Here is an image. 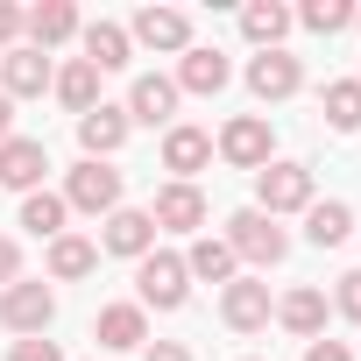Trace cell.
Masks as SVG:
<instances>
[{
    "instance_id": "8",
    "label": "cell",
    "mask_w": 361,
    "mask_h": 361,
    "mask_svg": "<svg viewBox=\"0 0 361 361\" xmlns=\"http://www.w3.org/2000/svg\"><path fill=\"white\" fill-rule=\"evenodd\" d=\"M99 248H106V255H128V262H142V255L156 248V220H149L142 206H121V213H106V227H99Z\"/></svg>"
},
{
    "instance_id": "21",
    "label": "cell",
    "mask_w": 361,
    "mask_h": 361,
    "mask_svg": "<svg viewBox=\"0 0 361 361\" xmlns=\"http://www.w3.org/2000/svg\"><path fill=\"white\" fill-rule=\"evenodd\" d=\"M347 234H354V213H347L340 199H326V206L312 199V206H305V241H312V248H340Z\"/></svg>"
},
{
    "instance_id": "13",
    "label": "cell",
    "mask_w": 361,
    "mask_h": 361,
    "mask_svg": "<svg viewBox=\"0 0 361 361\" xmlns=\"http://www.w3.org/2000/svg\"><path fill=\"white\" fill-rule=\"evenodd\" d=\"M22 36H29V50H57V43L78 36V8L71 0H36V8L22 15Z\"/></svg>"
},
{
    "instance_id": "4",
    "label": "cell",
    "mask_w": 361,
    "mask_h": 361,
    "mask_svg": "<svg viewBox=\"0 0 361 361\" xmlns=\"http://www.w3.org/2000/svg\"><path fill=\"white\" fill-rule=\"evenodd\" d=\"M64 206H71V213H92V220L121 213V170H106V163H78V170L64 177Z\"/></svg>"
},
{
    "instance_id": "2",
    "label": "cell",
    "mask_w": 361,
    "mask_h": 361,
    "mask_svg": "<svg viewBox=\"0 0 361 361\" xmlns=\"http://www.w3.org/2000/svg\"><path fill=\"white\" fill-rule=\"evenodd\" d=\"M135 290H142V312L156 305V312H177L192 298V269H185V255H163V248H149L142 262H135Z\"/></svg>"
},
{
    "instance_id": "26",
    "label": "cell",
    "mask_w": 361,
    "mask_h": 361,
    "mask_svg": "<svg viewBox=\"0 0 361 361\" xmlns=\"http://www.w3.org/2000/svg\"><path fill=\"white\" fill-rule=\"evenodd\" d=\"M57 99H64L71 114H92V106H99V71H92L85 57L64 64V71H57Z\"/></svg>"
},
{
    "instance_id": "9",
    "label": "cell",
    "mask_w": 361,
    "mask_h": 361,
    "mask_svg": "<svg viewBox=\"0 0 361 361\" xmlns=\"http://www.w3.org/2000/svg\"><path fill=\"white\" fill-rule=\"evenodd\" d=\"M43 85H57V71H50V57H43V50L15 43L8 57H0V92H8V99H36Z\"/></svg>"
},
{
    "instance_id": "32",
    "label": "cell",
    "mask_w": 361,
    "mask_h": 361,
    "mask_svg": "<svg viewBox=\"0 0 361 361\" xmlns=\"http://www.w3.org/2000/svg\"><path fill=\"white\" fill-rule=\"evenodd\" d=\"M333 305H340V312H347V319L361 326V269H354V276H340V290H333Z\"/></svg>"
},
{
    "instance_id": "20",
    "label": "cell",
    "mask_w": 361,
    "mask_h": 361,
    "mask_svg": "<svg viewBox=\"0 0 361 361\" xmlns=\"http://www.w3.org/2000/svg\"><path fill=\"white\" fill-rule=\"evenodd\" d=\"M128 50H135V43H128L121 22H85V64H92V71H121Z\"/></svg>"
},
{
    "instance_id": "29",
    "label": "cell",
    "mask_w": 361,
    "mask_h": 361,
    "mask_svg": "<svg viewBox=\"0 0 361 361\" xmlns=\"http://www.w3.org/2000/svg\"><path fill=\"white\" fill-rule=\"evenodd\" d=\"M298 22H305L312 36H340V29L354 22V8H347V0H305V8H298Z\"/></svg>"
},
{
    "instance_id": "14",
    "label": "cell",
    "mask_w": 361,
    "mask_h": 361,
    "mask_svg": "<svg viewBox=\"0 0 361 361\" xmlns=\"http://www.w3.org/2000/svg\"><path fill=\"white\" fill-rule=\"evenodd\" d=\"M298 85H305V64H298L290 50H262V57L248 64V92H255V99H290Z\"/></svg>"
},
{
    "instance_id": "6",
    "label": "cell",
    "mask_w": 361,
    "mask_h": 361,
    "mask_svg": "<svg viewBox=\"0 0 361 361\" xmlns=\"http://www.w3.org/2000/svg\"><path fill=\"white\" fill-rule=\"evenodd\" d=\"M50 319H57V298H50V283H8V290H0V326H8V333L36 340Z\"/></svg>"
},
{
    "instance_id": "12",
    "label": "cell",
    "mask_w": 361,
    "mask_h": 361,
    "mask_svg": "<svg viewBox=\"0 0 361 361\" xmlns=\"http://www.w3.org/2000/svg\"><path fill=\"white\" fill-rule=\"evenodd\" d=\"M128 43H149V50H192V15L185 8H142Z\"/></svg>"
},
{
    "instance_id": "33",
    "label": "cell",
    "mask_w": 361,
    "mask_h": 361,
    "mask_svg": "<svg viewBox=\"0 0 361 361\" xmlns=\"http://www.w3.org/2000/svg\"><path fill=\"white\" fill-rule=\"evenodd\" d=\"M8 283H22V248L0 234V290H8Z\"/></svg>"
},
{
    "instance_id": "22",
    "label": "cell",
    "mask_w": 361,
    "mask_h": 361,
    "mask_svg": "<svg viewBox=\"0 0 361 361\" xmlns=\"http://www.w3.org/2000/svg\"><path fill=\"white\" fill-rule=\"evenodd\" d=\"M92 262H99V241H85V234H57V241H50V276H57V283L92 276Z\"/></svg>"
},
{
    "instance_id": "1",
    "label": "cell",
    "mask_w": 361,
    "mask_h": 361,
    "mask_svg": "<svg viewBox=\"0 0 361 361\" xmlns=\"http://www.w3.org/2000/svg\"><path fill=\"white\" fill-rule=\"evenodd\" d=\"M227 248H234V262H255V269H276L283 255H290V234L269 220V213H255V206H241L234 220H227V234H220Z\"/></svg>"
},
{
    "instance_id": "35",
    "label": "cell",
    "mask_w": 361,
    "mask_h": 361,
    "mask_svg": "<svg viewBox=\"0 0 361 361\" xmlns=\"http://www.w3.org/2000/svg\"><path fill=\"white\" fill-rule=\"evenodd\" d=\"M142 361H192V347H177V340H156V347H142Z\"/></svg>"
},
{
    "instance_id": "17",
    "label": "cell",
    "mask_w": 361,
    "mask_h": 361,
    "mask_svg": "<svg viewBox=\"0 0 361 361\" xmlns=\"http://www.w3.org/2000/svg\"><path fill=\"white\" fill-rule=\"evenodd\" d=\"M170 114H177V78H163V71H142V78H135V92H128V128H135V121L163 128Z\"/></svg>"
},
{
    "instance_id": "30",
    "label": "cell",
    "mask_w": 361,
    "mask_h": 361,
    "mask_svg": "<svg viewBox=\"0 0 361 361\" xmlns=\"http://www.w3.org/2000/svg\"><path fill=\"white\" fill-rule=\"evenodd\" d=\"M305 361H354V347H347V340H326V333H319V340H305Z\"/></svg>"
},
{
    "instance_id": "5",
    "label": "cell",
    "mask_w": 361,
    "mask_h": 361,
    "mask_svg": "<svg viewBox=\"0 0 361 361\" xmlns=\"http://www.w3.org/2000/svg\"><path fill=\"white\" fill-rule=\"evenodd\" d=\"M269 149H276V135H269L262 114H234V121L220 128V156H227L234 170H269V163H276Z\"/></svg>"
},
{
    "instance_id": "10",
    "label": "cell",
    "mask_w": 361,
    "mask_h": 361,
    "mask_svg": "<svg viewBox=\"0 0 361 361\" xmlns=\"http://www.w3.org/2000/svg\"><path fill=\"white\" fill-rule=\"evenodd\" d=\"M128 142V106H92V114H78V149H85V163H106L114 149Z\"/></svg>"
},
{
    "instance_id": "11",
    "label": "cell",
    "mask_w": 361,
    "mask_h": 361,
    "mask_svg": "<svg viewBox=\"0 0 361 361\" xmlns=\"http://www.w3.org/2000/svg\"><path fill=\"white\" fill-rule=\"evenodd\" d=\"M149 220L170 227V234H199V227H206V192H199V185H163L156 206H149Z\"/></svg>"
},
{
    "instance_id": "27",
    "label": "cell",
    "mask_w": 361,
    "mask_h": 361,
    "mask_svg": "<svg viewBox=\"0 0 361 361\" xmlns=\"http://www.w3.org/2000/svg\"><path fill=\"white\" fill-rule=\"evenodd\" d=\"M64 213H71V206H64L57 192H29V199H22V227H29V234H43V241H57V234H64Z\"/></svg>"
},
{
    "instance_id": "24",
    "label": "cell",
    "mask_w": 361,
    "mask_h": 361,
    "mask_svg": "<svg viewBox=\"0 0 361 361\" xmlns=\"http://www.w3.org/2000/svg\"><path fill=\"white\" fill-rule=\"evenodd\" d=\"M185 269H192L199 283H234V248H227V241H213V234H199V241H192V255H185Z\"/></svg>"
},
{
    "instance_id": "28",
    "label": "cell",
    "mask_w": 361,
    "mask_h": 361,
    "mask_svg": "<svg viewBox=\"0 0 361 361\" xmlns=\"http://www.w3.org/2000/svg\"><path fill=\"white\" fill-rule=\"evenodd\" d=\"M319 106H326V121H333L340 135H354V128H361V85H354V78L326 85V99H319Z\"/></svg>"
},
{
    "instance_id": "37",
    "label": "cell",
    "mask_w": 361,
    "mask_h": 361,
    "mask_svg": "<svg viewBox=\"0 0 361 361\" xmlns=\"http://www.w3.org/2000/svg\"><path fill=\"white\" fill-rule=\"evenodd\" d=\"M354 22H361V8H354Z\"/></svg>"
},
{
    "instance_id": "19",
    "label": "cell",
    "mask_w": 361,
    "mask_h": 361,
    "mask_svg": "<svg viewBox=\"0 0 361 361\" xmlns=\"http://www.w3.org/2000/svg\"><path fill=\"white\" fill-rule=\"evenodd\" d=\"M227 78H234V64H227L220 50H185V64H177V92H206V99H213Z\"/></svg>"
},
{
    "instance_id": "18",
    "label": "cell",
    "mask_w": 361,
    "mask_h": 361,
    "mask_svg": "<svg viewBox=\"0 0 361 361\" xmlns=\"http://www.w3.org/2000/svg\"><path fill=\"white\" fill-rule=\"evenodd\" d=\"M92 333H99V347L128 354V347H142V340H149V312H142V305H106V312L92 319Z\"/></svg>"
},
{
    "instance_id": "16",
    "label": "cell",
    "mask_w": 361,
    "mask_h": 361,
    "mask_svg": "<svg viewBox=\"0 0 361 361\" xmlns=\"http://www.w3.org/2000/svg\"><path fill=\"white\" fill-rule=\"evenodd\" d=\"M206 163H213V135L206 128H170L163 135V170H177V185H192Z\"/></svg>"
},
{
    "instance_id": "7",
    "label": "cell",
    "mask_w": 361,
    "mask_h": 361,
    "mask_svg": "<svg viewBox=\"0 0 361 361\" xmlns=\"http://www.w3.org/2000/svg\"><path fill=\"white\" fill-rule=\"evenodd\" d=\"M43 170H50V149L43 142H29V135H8V142H0V185H8V192H36L43 185Z\"/></svg>"
},
{
    "instance_id": "31",
    "label": "cell",
    "mask_w": 361,
    "mask_h": 361,
    "mask_svg": "<svg viewBox=\"0 0 361 361\" xmlns=\"http://www.w3.org/2000/svg\"><path fill=\"white\" fill-rule=\"evenodd\" d=\"M8 361H64V354H57V340H43V333H36V340H15V354H8Z\"/></svg>"
},
{
    "instance_id": "15",
    "label": "cell",
    "mask_w": 361,
    "mask_h": 361,
    "mask_svg": "<svg viewBox=\"0 0 361 361\" xmlns=\"http://www.w3.org/2000/svg\"><path fill=\"white\" fill-rule=\"evenodd\" d=\"M220 319H227L234 333H262V326H269V283L234 276V283H227V298H220Z\"/></svg>"
},
{
    "instance_id": "25",
    "label": "cell",
    "mask_w": 361,
    "mask_h": 361,
    "mask_svg": "<svg viewBox=\"0 0 361 361\" xmlns=\"http://www.w3.org/2000/svg\"><path fill=\"white\" fill-rule=\"evenodd\" d=\"M283 29H290V8H276V0H255V8H241V36H248V43L276 50Z\"/></svg>"
},
{
    "instance_id": "3",
    "label": "cell",
    "mask_w": 361,
    "mask_h": 361,
    "mask_svg": "<svg viewBox=\"0 0 361 361\" xmlns=\"http://www.w3.org/2000/svg\"><path fill=\"white\" fill-rule=\"evenodd\" d=\"M305 206H312V170H305V163H269V170H255V213L283 220V213H305Z\"/></svg>"
},
{
    "instance_id": "23",
    "label": "cell",
    "mask_w": 361,
    "mask_h": 361,
    "mask_svg": "<svg viewBox=\"0 0 361 361\" xmlns=\"http://www.w3.org/2000/svg\"><path fill=\"white\" fill-rule=\"evenodd\" d=\"M276 319H283L298 340H319V333H326V290H290V298L276 305Z\"/></svg>"
},
{
    "instance_id": "36",
    "label": "cell",
    "mask_w": 361,
    "mask_h": 361,
    "mask_svg": "<svg viewBox=\"0 0 361 361\" xmlns=\"http://www.w3.org/2000/svg\"><path fill=\"white\" fill-rule=\"evenodd\" d=\"M8 135H15V99L0 92V142H8Z\"/></svg>"
},
{
    "instance_id": "38",
    "label": "cell",
    "mask_w": 361,
    "mask_h": 361,
    "mask_svg": "<svg viewBox=\"0 0 361 361\" xmlns=\"http://www.w3.org/2000/svg\"><path fill=\"white\" fill-rule=\"evenodd\" d=\"M354 85H361V78H354Z\"/></svg>"
},
{
    "instance_id": "34",
    "label": "cell",
    "mask_w": 361,
    "mask_h": 361,
    "mask_svg": "<svg viewBox=\"0 0 361 361\" xmlns=\"http://www.w3.org/2000/svg\"><path fill=\"white\" fill-rule=\"evenodd\" d=\"M15 36H22V8H8V0H0V50H15Z\"/></svg>"
}]
</instances>
